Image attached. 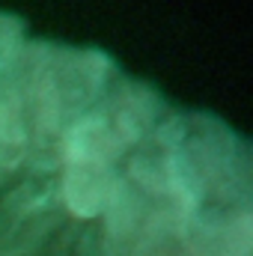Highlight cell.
Masks as SVG:
<instances>
[{
	"label": "cell",
	"instance_id": "6da1fadb",
	"mask_svg": "<svg viewBox=\"0 0 253 256\" xmlns=\"http://www.w3.org/2000/svg\"><path fill=\"white\" fill-rule=\"evenodd\" d=\"M110 63L96 51H60L39 48L21 72V96L27 108L30 137H60L92 102L104 92Z\"/></svg>",
	"mask_w": 253,
	"mask_h": 256
},
{
	"label": "cell",
	"instance_id": "7a4b0ae2",
	"mask_svg": "<svg viewBox=\"0 0 253 256\" xmlns=\"http://www.w3.org/2000/svg\"><path fill=\"white\" fill-rule=\"evenodd\" d=\"M30 149V122L18 78L0 72V182L9 179Z\"/></svg>",
	"mask_w": 253,
	"mask_h": 256
},
{
	"label": "cell",
	"instance_id": "3957f363",
	"mask_svg": "<svg viewBox=\"0 0 253 256\" xmlns=\"http://www.w3.org/2000/svg\"><path fill=\"white\" fill-rule=\"evenodd\" d=\"M250 244H253L250 214L242 212V214L230 218L226 224H220L208 232H200L185 248L170 250L164 256H250Z\"/></svg>",
	"mask_w": 253,
	"mask_h": 256
}]
</instances>
